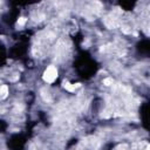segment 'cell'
<instances>
[{
	"label": "cell",
	"mask_w": 150,
	"mask_h": 150,
	"mask_svg": "<svg viewBox=\"0 0 150 150\" xmlns=\"http://www.w3.org/2000/svg\"><path fill=\"white\" fill-rule=\"evenodd\" d=\"M25 24H26V18L22 17V18H20V19L18 20V25H19V26H24Z\"/></svg>",
	"instance_id": "cell-4"
},
{
	"label": "cell",
	"mask_w": 150,
	"mask_h": 150,
	"mask_svg": "<svg viewBox=\"0 0 150 150\" xmlns=\"http://www.w3.org/2000/svg\"><path fill=\"white\" fill-rule=\"evenodd\" d=\"M103 83H104L106 86L113 85V79H106V80H103Z\"/></svg>",
	"instance_id": "cell-5"
},
{
	"label": "cell",
	"mask_w": 150,
	"mask_h": 150,
	"mask_svg": "<svg viewBox=\"0 0 150 150\" xmlns=\"http://www.w3.org/2000/svg\"><path fill=\"white\" fill-rule=\"evenodd\" d=\"M44 80L46 82H48V83H52V82H54L55 80H56V77H57V69L54 67V66H49L46 71H45V73H44Z\"/></svg>",
	"instance_id": "cell-1"
},
{
	"label": "cell",
	"mask_w": 150,
	"mask_h": 150,
	"mask_svg": "<svg viewBox=\"0 0 150 150\" xmlns=\"http://www.w3.org/2000/svg\"><path fill=\"white\" fill-rule=\"evenodd\" d=\"M7 94H8V88H7V86H3L1 88H0V96H1L3 98H5L7 96Z\"/></svg>",
	"instance_id": "cell-3"
},
{
	"label": "cell",
	"mask_w": 150,
	"mask_h": 150,
	"mask_svg": "<svg viewBox=\"0 0 150 150\" xmlns=\"http://www.w3.org/2000/svg\"><path fill=\"white\" fill-rule=\"evenodd\" d=\"M76 87H79V85L75 86V85H71V83H68V82H65L63 83V88H66L67 91H69V92H74Z\"/></svg>",
	"instance_id": "cell-2"
}]
</instances>
